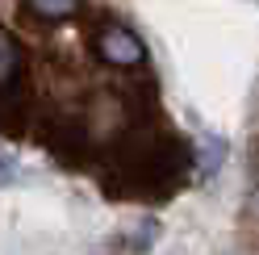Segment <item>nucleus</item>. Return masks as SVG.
<instances>
[{"instance_id":"obj_2","label":"nucleus","mask_w":259,"mask_h":255,"mask_svg":"<svg viewBox=\"0 0 259 255\" xmlns=\"http://www.w3.org/2000/svg\"><path fill=\"white\" fill-rule=\"evenodd\" d=\"M29 9L38 17H46V21H63V17H71L79 9V0H29Z\"/></svg>"},{"instance_id":"obj_4","label":"nucleus","mask_w":259,"mask_h":255,"mask_svg":"<svg viewBox=\"0 0 259 255\" xmlns=\"http://www.w3.org/2000/svg\"><path fill=\"white\" fill-rule=\"evenodd\" d=\"M255 209H259V197H255Z\"/></svg>"},{"instance_id":"obj_3","label":"nucleus","mask_w":259,"mask_h":255,"mask_svg":"<svg viewBox=\"0 0 259 255\" xmlns=\"http://www.w3.org/2000/svg\"><path fill=\"white\" fill-rule=\"evenodd\" d=\"M13 71H17V46H13V38L0 29V84H5Z\"/></svg>"},{"instance_id":"obj_1","label":"nucleus","mask_w":259,"mask_h":255,"mask_svg":"<svg viewBox=\"0 0 259 255\" xmlns=\"http://www.w3.org/2000/svg\"><path fill=\"white\" fill-rule=\"evenodd\" d=\"M96 55L105 63H113V67H138L142 63V42L130 34V29L109 25V29H101V38H96Z\"/></svg>"}]
</instances>
